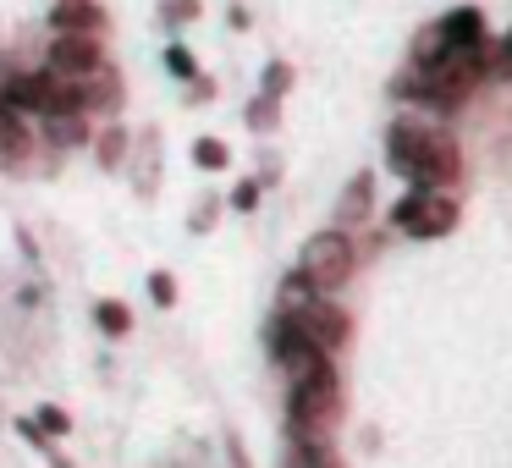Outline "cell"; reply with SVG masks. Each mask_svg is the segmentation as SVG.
I'll use <instances>...</instances> for the list:
<instances>
[{
    "label": "cell",
    "mask_w": 512,
    "mask_h": 468,
    "mask_svg": "<svg viewBox=\"0 0 512 468\" xmlns=\"http://www.w3.org/2000/svg\"><path fill=\"white\" fill-rule=\"evenodd\" d=\"M386 166L397 171L408 188H441L452 193L463 182V149L446 127L419 122V116H397L386 127Z\"/></svg>",
    "instance_id": "obj_1"
},
{
    "label": "cell",
    "mask_w": 512,
    "mask_h": 468,
    "mask_svg": "<svg viewBox=\"0 0 512 468\" xmlns=\"http://www.w3.org/2000/svg\"><path fill=\"white\" fill-rule=\"evenodd\" d=\"M342 413V375H336V358L314 364L309 375H292L287 391V430L292 441H325Z\"/></svg>",
    "instance_id": "obj_2"
},
{
    "label": "cell",
    "mask_w": 512,
    "mask_h": 468,
    "mask_svg": "<svg viewBox=\"0 0 512 468\" xmlns=\"http://www.w3.org/2000/svg\"><path fill=\"white\" fill-rule=\"evenodd\" d=\"M298 270H303V281H309L314 292H342L347 281H353V270H358V248H353V237L342 232V226H331V232H314L309 243H303V254H298Z\"/></svg>",
    "instance_id": "obj_3"
},
{
    "label": "cell",
    "mask_w": 512,
    "mask_h": 468,
    "mask_svg": "<svg viewBox=\"0 0 512 468\" xmlns=\"http://www.w3.org/2000/svg\"><path fill=\"white\" fill-rule=\"evenodd\" d=\"M281 314H287V320L298 325V331L309 336L314 347H325L331 358L342 353V347H347V336H353V320H347V314L336 309V303L325 298V292H309L303 303H292V309H281Z\"/></svg>",
    "instance_id": "obj_4"
},
{
    "label": "cell",
    "mask_w": 512,
    "mask_h": 468,
    "mask_svg": "<svg viewBox=\"0 0 512 468\" xmlns=\"http://www.w3.org/2000/svg\"><path fill=\"white\" fill-rule=\"evenodd\" d=\"M45 67L61 72V78H83V72L105 67V45L100 34H56L45 50Z\"/></svg>",
    "instance_id": "obj_5"
},
{
    "label": "cell",
    "mask_w": 512,
    "mask_h": 468,
    "mask_svg": "<svg viewBox=\"0 0 512 468\" xmlns=\"http://www.w3.org/2000/svg\"><path fill=\"white\" fill-rule=\"evenodd\" d=\"M457 199L452 193H441V188H424V199H419V210L408 215V226L402 232L408 237H419V243H435V237H452L457 232Z\"/></svg>",
    "instance_id": "obj_6"
},
{
    "label": "cell",
    "mask_w": 512,
    "mask_h": 468,
    "mask_svg": "<svg viewBox=\"0 0 512 468\" xmlns=\"http://www.w3.org/2000/svg\"><path fill=\"white\" fill-rule=\"evenodd\" d=\"M34 133H39V144H50V149H89L94 144V122L83 111H61V116H34Z\"/></svg>",
    "instance_id": "obj_7"
},
{
    "label": "cell",
    "mask_w": 512,
    "mask_h": 468,
    "mask_svg": "<svg viewBox=\"0 0 512 468\" xmlns=\"http://www.w3.org/2000/svg\"><path fill=\"white\" fill-rule=\"evenodd\" d=\"M34 149H39V133H34V116H23V111H0V166H28L34 160Z\"/></svg>",
    "instance_id": "obj_8"
},
{
    "label": "cell",
    "mask_w": 512,
    "mask_h": 468,
    "mask_svg": "<svg viewBox=\"0 0 512 468\" xmlns=\"http://www.w3.org/2000/svg\"><path fill=\"white\" fill-rule=\"evenodd\" d=\"M50 28L56 34H105L100 0H50Z\"/></svg>",
    "instance_id": "obj_9"
},
{
    "label": "cell",
    "mask_w": 512,
    "mask_h": 468,
    "mask_svg": "<svg viewBox=\"0 0 512 468\" xmlns=\"http://www.w3.org/2000/svg\"><path fill=\"white\" fill-rule=\"evenodd\" d=\"M441 34V45H490V23L479 6H452L441 23H430Z\"/></svg>",
    "instance_id": "obj_10"
},
{
    "label": "cell",
    "mask_w": 512,
    "mask_h": 468,
    "mask_svg": "<svg viewBox=\"0 0 512 468\" xmlns=\"http://www.w3.org/2000/svg\"><path fill=\"white\" fill-rule=\"evenodd\" d=\"M369 215H375V171H358L336 193V226H364Z\"/></svg>",
    "instance_id": "obj_11"
},
{
    "label": "cell",
    "mask_w": 512,
    "mask_h": 468,
    "mask_svg": "<svg viewBox=\"0 0 512 468\" xmlns=\"http://www.w3.org/2000/svg\"><path fill=\"white\" fill-rule=\"evenodd\" d=\"M94 331L111 336V342H127L133 336V309L122 298H94Z\"/></svg>",
    "instance_id": "obj_12"
},
{
    "label": "cell",
    "mask_w": 512,
    "mask_h": 468,
    "mask_svg": "<svg viewBox=\"0 0 512 468\" xmlns=\"http://www.w3.org/2000/svg\"><path fill=\"white\" fill-rule=\"evenodd\" d=\"M94 155H100L105 171H116L127 160V127L122 122H105L100 133H94Z\"/></svg>",
    "instance_id": "obj_13"
},
{
    "label": "cell",
    "mask_w": 512,
    "mask_h": 468,
    "mask_svg": "<svg viewBox=\"0 0 512 468\" xmlns=\"http://www.w3.org/2000/svg\"><path fill=\"white\" fill-rule=\"evenodd\" d=\"M199 12H204V0H160L155 23H160V34H182L188 23H199Z\"/></svg>",
    "instance_id": "obj_14"
},
{
    "label": "cell",
    "mask_w": 512,
    "mask_h": 468,
    "mask_svg": "<svg viewBox=\"0 0 512 468\" xmlns=\"http://www.w3.org/2000/svg\"><path fill=\"white\" fill-rule=\"evenodd\" d=\"M193 166H199V171H226V166H232V144L215 138V133L193 138Z\"/></svg>",
    "instance_id": "obj_15"
},
{
    "label": "cell",
    "mask_w": 512,
    "mask_h": 468,
    "mask_svg": "<svg viewBox=\"0 0 512 468\" xmlns=\"http://www.w3.org/2000/svg\"><path fill=\"white\" fill-rule=\"evenodd\" d=\"M243 122L254 127V133H270V127L281 122V100L276 94H254V100L243 105Z\"/></svg>",
    "instance_id": "obj_16"
},
{
    "label": "cell",
    "mask_w": 512,
    "mask_h": 468,
    "mask_svg": "<svg viewBox=\"0 0 512 468\" xmlns=\"http://www.w3.org/2000/svg\"><path fill=\"white\" fill-rule=\"evenodd\" d=\"M34 424L50 435V441H61V435H72V413L61 408V402H39V408H34Z\"/></svg>",
    "instance_id": "obj_17"
},
{
    "label": "cell",
    "mask_w": 512,
    "mask_h": 468,
    "mask_svg": "<svg viewBox=\"0 0 512 468\" xmlns=\"http://www.w3.org/2000/svg\"><path fill=\"white\" fill-rule=\"evenodd\" d=\"M166 72H171L177 83H193V78H199V61H193V50L182 45V39H171V45H166Z\"/></svg>",
    "instance_id": "obj_18"
},
{
    "label": "cell",
    "mask_w": 512,
    "mask_h": 468,
    "mask_svg": "<svg viewBox=\"0 0 512 468\" xmlns=\"http://www.w3.org/2000/svg\"><path fill=\"white\" fill-rule=\"evenodd\" d=\"M149 298H155V309H177L182 303V287L171 270H149Z\"/></svg>",
    "instance_id": "obj_19"
},
{
    "label": "cell",
    "mask_w": 512,
    "mask_h": 468,
    "mask_svg": "<svg viewBox=\"0 0 512 468\" xmlns=\"http://www.w3.org/2000/svg\"><path fill=\"white\" fill-rule=\"evenodd\" d=\"M287 89H292V67H287V61H265V72H259V94L287 100Z\"/></svg>",
    "instance_id": "obj_20"
},
{
    "label": "cell",
    "mask_w": 512,
    "mask_h": 468,
    "mask_svg": "<svg viewBox=\"0 0 512 468\" xmlns=\"http://www.w3.org/2000/svg\"><path fill=\"white\" fill-rule=\"evenodd\" d=\"M259 193H265V182H259V177H243V182L232 188V199H226V210L254 215V210H259Z\"/></svg>",
    "instance_id": "obj_21"
},
{
    "label": "cell",
    "mask_w": 512,
    "mask_h": 468,
    "mask_svg": "<svg viewBox=\"0 0 512 468\" xmlns=\"http://www.w3.org/2000/svg\"><path fill=\"white\" fill-rule=\"evenodd\" d=\"M419 199H424V188H408V193H402V199H397V204H391V210H386V221H391V226H397V232H402V226H408V215L419 210Z\"/></svg>",
    "instance_id": "obj_22"
},
{
    "label": "cell",
    "mask_w": 512,
    "mask_h": 468,
    "mask_svg": "<svg viewBox=\"0 0 512 468\" xmlns=\"http://www.w3.org/2000/svg\"><path fill=\"white\" fill-rule=\"evenodd\" d=\"M221 210H226V199H199V210H193L188 232H210V226L221 221Z\"/></svg>",
    "instance_id": "obj_23"
},
{
    "label": "cell",
    "mask_w": 512,
    "mask_h": 468,
    "mask_svg": "<svg viewBox=\"0 0 512 468\" xmlns=\"http://www.w3.org/2000/svg\"><path fill=\"white\" fill-rule=\"evenodd\" d=\"M12 430H17V435H23V441H28V446H34V452H45V457H50V435H45V430H39V424H34V419H17V424H12Z\"/></svg>",
    "instance_id": "obj_24"
},
{
    "label": "cell",
    "mask_w": 512,
    "mask_h": 468,
    "mask_svg": "<svg viewBox=\"0 0 512 468\" xmlns=\"http://www.w3.org/2000/svg\"><path fill=\"white\" fill-rule=\"evenodd\" d=\"M512 72V28H507V39L496 45V78H507Z\"/></svg>",
    "instance_id": "obj_25"
},
{
    "label": "cell",
    "mask_w": 512,
    "mask_h": 468,
    "mask_svg": "<svg viewBox=\"0 0 512 468\" xmlns=\"http://www.w3.org/2000/svg\"><path fill=\"white\" fill-rule=\"evenodd\" d=\"M210 94H215V83H210V78H204V72H199V78L188 83V100L199 105V100H210Z\"/></svg>",
    "instance_id": "obj_26"
},
{
    "label": "cell",
    "mask_w": 512,
    "mask_h": 468,
    "mask_svg": "<svg viewBox=\"0 0 512 468\" xmlns=\"http://www.w3.org/2000/svg\"><path fill=\"white\" fill-rule=\"evenodd\" d=\"M226 452H232L237 468H248V452H243V441H237V435H226Z\"/></svg>",
    "instance_id": "obj_27"
},
{
    "label": "cell",
    "mask_w": 512,
    "mask_h": 468,
    "mask_svg": "<svg viewBox=\"0 0 512 468\" xmlns=\"http://www.w3.org/2000/svg\"><path fill=\"white\" fill-rule=\"evenodd\" d=\"M0 111H6V100H0Z\"/></svg>",
    "instance_id": "obj_28"
}]
</instances>
